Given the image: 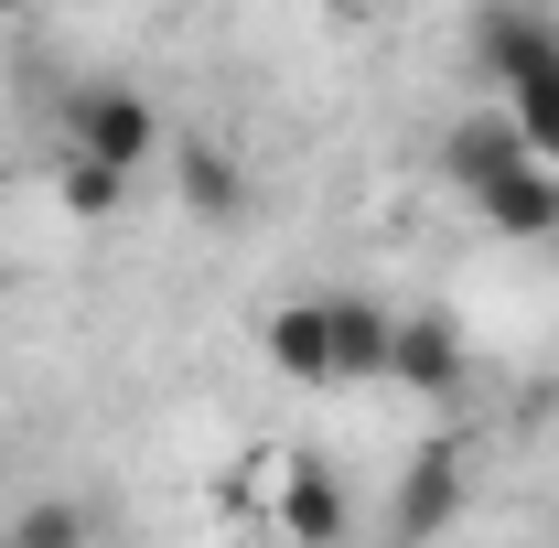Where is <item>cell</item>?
Segmentation results:
<instances>
[{
    "label": "cell",
    "instance_id": "ba28073f",
    "mask_svg": "<svg viewBox=\"0 0 559 548\" xmlns=\"http://www.w3.org/2000/svg\"><path fill=\"white\" fill-rule=\"evenodd\" d=\"M516 162H538V151L516 140L506 108H474V119H452V130H441V172H452L463 194H485L495 172H516Z\"/></svg>",
    "mask_w": 559,
    "mask_h": 548
},
{
    "label": "cell",
    "instance_id": "30bf717a",
    "mask_svg": "<svg viewBox=\"0 0 559 548\" xmlns=\"http://www.w3.org/2000/svg\"><path fill=\"white\" fill-rule=\"evenodd\" d=\"M259 355L280 377H301V388H334V323H323V301H280L259 323Z\"/></svg>",
    "mask_w": 559,
    "mask_h": 548
},
{
    "label": "cell",
    "instance_id": "277c9868",
    "mask_svg": "<svg viewBox=\"0 0 559 548\" xmlns=\"http://www.w3.org/2000/svg\"><path fill=\"white\" fill-rule=\"evenodd\" d=\"M173 194H183V215L194 226H248V172H237V151L226 140H205V130H183L173 140Z\"/></svg>",
    "mask_w": 559,
    "mask_h": 548
},
{
    "label": "cell",
    "instance_id": "8992f818",
    "mask_svg": "<svg viewBox=\"0 0 559 548\" xmlns=\"http://www.w3.org/2000/svg\"><path fill=\"white\" fill-rule=\"evenodd\" d=\"M323 323H334V388L388 377V355H399V312H388V301H366V290H323Z\"/></svg>",
    "mask_w": 559,
    "mask_h": 548
},
{
    "label": "cell",
    "instance_id": "3957f363",
    "mask_svg": "<svg viewBox=\"0 0 559 548\" xmlns=\"http://www.w3.org/2000/svg\"><path fill=\"white\" fill-rule=\"evenodd\" d=\"M452 516H463V441H419L409 474H399V505H388V527H399V548H430Z\"/></svg>",
    "mask_w": 559,
    "mask_h": 548
},
{
    "label": "cell",
    "instance_id": "4fadbf2b",
    "mask_svg": "<svg viewBox=\"0 0 559 548\" xmlns=\"http://www.w3.org/2000/svg\"><path fill=\"white\" fill-rule=\"evenodd\" d=\"M0 11H33V0H0Z\"/></svg>",
    "mask_w": 559,
    "mask_h": 548
},
{
    "label": "cell",
    "instance_id": "5b68a950",
    "mask_svg": "<svg viewBox=\"0 0 559 548\" xmlns=\"http://www.w3.org/2000/svg\"><path fill=\"white\" fill-rule=\"evenodd\" d=\"M388 388H409V398H452V388H463V323H452V312H399Z\"/></svg>",
    "mask_w": 559,
    "mask_h": 548
},
{
    "label": "cell",
    "instance_id": "52a82bcc",
    "mask_svg": "<svg viewBox=\"0 0 559 548\" xmlns=\"http://www.w3.org/2000/svg\"><path fill=\"white\" fill-rule=\"evenodd\" d=\"M345 484H334V463H312V452H290L280 463V527H290V548H334L345 538Z\"/></svg>",
    "mask_w": 559,
    "mask_h": 548
},
{
    "label": "cell",
    "instance_id": "8fae6325",
    "mask_svg": "<svg viewBox=\"0 0 559 548\" xmlns=\"http://www.w3.org/2000/svg\"><path fill=\"white\" fill-rule=\"evenodd\" d=\"M0 548H97V516H86L75 495H33V505L0 527Z\"/></svg>",
    "mask_w": 559,
    "mask_h": 548
},
{
    "label": "cell",
    "instance_id": "7a4b0ae2",
    "mask_svg": "<svg viewBox=\"0 0 559 548\" xmlns=\"http://www.w3.org/2000/svg\"><path fill=\"white\" fill-rule=\"evenodd\" d=\"M162 108L140 97V86H86L66 108V151H86V162H108V172H140L151 151H162Z\"/></svg>",
    "mask_w": 559,
    "mask_h": 548
},
{
    "label": "cell",
    "instance_id": "7c38bea8",
    "mask_svg": "<svg viewBox=\"0 0 559 548\" xmlns=\"http://www.w3.org/2000/svg\"><path fill=\"white\" fill-rule=\"evenodd\" d=\"M55 205H66L75 226H97V215H119V205H130V172H108V162L66 151V172H55Z\"/></svg>",
    "mask_w": 559,
    "mask_h": 548
},
{
    "label": "cell",
    "instance_id": "9c48e42d",
    "mask_svg": "<svg viewBox=\"0 0 559 548\" xmlns=\"http://www.w3.org/2000/svg\"><path fill=\"white\" fill-rule=\"evenodd\" d=\"M474 205H485L495 237H559V162H516V172H495Z\"/></svg>",
    "mask_w": 559,
    "mask_h": 548
},
{
    "label": "cell",
    "instance_id": "6da1fadb",
    "mask_svg": "<svg viewBox=\"0 0 559 548\" xmlns=\"http://www.w3.org/2000/svg\"><path fill=\"white\" fill-rule=\"evenodd\" d=\"M474 65L506 86L516 140H527L538 162H559V22H538L527 0H495L485 22H474Z\"/></svg>",
    "mask_w": 559,
    "mask_h": 548
}]
</instances>
